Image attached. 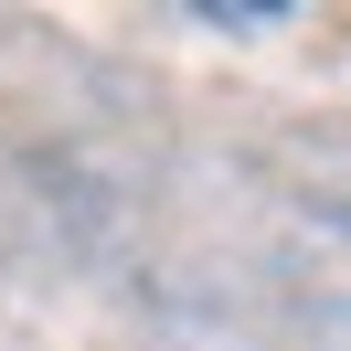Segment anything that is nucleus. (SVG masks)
I'll use <instances>...</instances> for the list:
<instances>
[]
</instances>
